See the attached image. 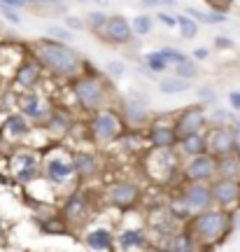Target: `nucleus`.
Returning <instances> with one entry per match:
<instances>
[{"instance_id":"nucleus-1","label":"nucleus","mask_w":240,"mask_h":252,"mask_svg":"<svg viewBox=\"0 0 240 252\" xmlns=\"http://www.w3.org/2000/svg\"><path fill=\"white\" fill-rule=\"evenodd\" d=\"M33 56L40 63V68L49 70L56 77H80L82 72V59L70 47L61 45V42H54L49 37L45 40H37L33 42Z\"/></svg>"},{"instance_id":"nucleus-2","label":"nucleus","mask_w":240,"mask_h":252,"mask_svg":"<svg viewBox=\"0 0 240 252\" xmlns=\"http://www.w3.org/2000/svg\"><path fill=\"white\" fill-rule=\"evenodd\" d=\"M191 231L201 243H217L229 231V215L224 210H205L198 213L191 222Z\"/></svg>"},{"instance_id":"nucleus-3","label":"nucleus","mask_w":240,"mask_h":252,"mask_svg":"<svg viewBox=\"0 0 240 252\" xmlns=\"http://www.w3.org/2000/svg\"><path fill=\"white\" fill-rule=\"evenodd\" d=\"M72 91H75V98L80 103L84 110L89 112H100L103 103L107 98V91H105V84L98 75H80L77 80L72 82Z\"/></svg>"},{"instance_id":"nucleus-4","label":"nucleus","mask_w":240,"mask_h":252,"mask_svg":"<svg viewBox=\"0 0 240 252\" xmlns=\"http://www.w3.org/2000/svg\"><path fill=\"white\" fill-rule=\"evenodd\" d=\"M17 108L19 115L26 117L28 122H47L52 117V108L47 98L40 91H19L17 94Z\"/></svg>"},{"instance_id":"nucleus-5","label":"nucleus","mask_w":240,"mask_h":252,"mask_svg":"<svg viewBox=\"0 0 240 252\" xmlns=\"http://www.w3.org/2000/svg\"><path fill=\"white\" fill-rule=\"evenodd\" d=\"M121 131H124L121 128V119L110 108L96 112L93 119H91V133H93L98 143H112L117 138H121Z\"/></svg>"},{"instance_id":"nucleus-6","label":"nucleus","mask_w":240,"mask_h":252,"mask_svg":"<svg viewBox=\"0 0 240 252\" xmlns=\"http://www.w3.org/2000/svg\"><path fill=\"white\" fill-rule=\"evenodd\" d=\"M42 168H45L47 180L54 182V185H61L68 178L75 175V168H72V154H68L65 150H54L52 154H47L45 161H42Z\"/></svg>"},{"instance_id":"nucleus-7","label":"nucleus","mask_w":240,"mask_h":252,"mask_svg":"<svg viewBox=\"0 0 240 252\" xmlns=\"http://www.w3.org/2000/svg\"><path fill=\"white\" fill-rule=\"evenodd\" d=\"M205 147H208V154L214 157V159L231 157V154H236V150H238L236 138H233V133L226 126H212V128L205 133Z\"/></svg>"},{"instance_id":"nucleus-8","label":"nucleus","mask_w":240,"mask_h":252,"mask_svg":"<svg viewBox=\"0 0 240 252\" xmlns=\"http://www.w3.org/2000/svg\"><path fill=\"white\" fill-rule=\"evenodd\" d=\"M9 171H12V178L19 185H30V182L37 178V171H40V161L33 152H26V150H17L9 159Z\"/></svg>"},{"instance_id":"nucleus-9","label":"nucleus","mask_w":240,"mask_h":252,"mask_svg":"<svg viewBox=\"0 0 240 252\" xmlns=\"http://www.w3.org/2000/svg\"><path fill=\"white\" fill-rule=\"evenodd\" d=\"M180 203L184 208V213H205V210H210L212 206V191L208 185H189L184 191H182V198H180Z\"/></svg>"},{"instance_id":"nucleus-10","label":"nucleus","mask_w":240,"mask_h":252,"mask_svg":"<svg viewBox=\"0 0 240 252\" xmlns=\"http://www.w3.org/2000/svg\"><path fill=\"white\" fill-rule=\"evenodd\" d=\"M205 124H208V115L203 108H187L182 110V115L175 122V135H178V140H182L189 135L203 133Z\"/></svg>"},{"instance_id":"nucleus-11","label":"nucleus","mask_w":240,"mask_h":252,"mask_svg":"<svg viewBox=\"0 0 240 252\" xmlns=\"http://www.w3.org/2000/svg\"><path fill=\"white\" fill-rule=\"evenodd\" d=\"M184 175L191 185H203V182L212 180L217 175V159L210 157V154H201V157H194L189 159L187 168H184Z\"/></svg>"},{"instance_id":"nucleus-12","label":"nucleus","mask_w":240,"mask_h":252,"mask_svg":"<svg viewBox=\"0 0 240 252\" xmlns=\"http://www.w3.org/2000/svg\"><path fill=\"white\" fill-rule=\"evenodd\" d=\"M30 133H33L30 122L26 117H21V115H9L0 126V138L12 145H21L26 138H30Z\"/></svg>"},{"instance_id":"nucleus-13","label":"nucleus","mask_w":240,"mask_h":252,"mask_svg":"<svg viewBox=\"0 0 240 252\" xmlns=\"http://www.w3.org/2000/svg\"><path fill=\"white\" fill-rule=\"evenodd\" d=\"M42 82V68L35 59H24L21 65L14 70V84L21 91H35L37 84Z\"/></svg>"},{"instance_id":"nucleus-14","label":"nucleus","mask_w":240,"mask_h":252,"mask_svg":"<svg viewBox=\"0 0 240 252\" xmlns=\"http://www.w3.org/2000/svg\"><path fill=\"white\" fill-rule=\"evenodd\" d=\"M212 201L222 208H233L240 203V182L238 180H217L212 182Z\"/></svg>"},{"instance_id":"nucleus-15","label":"nucleus","mask_w":240,"mask_h":252,"mask_svg":"<svg viewBox=\"0 0 240 252\" xmlns=\"http://www.w3.org/2000/svg\"><path fill=\"white\" fill-rule=\"evenodd\" d=\"M107 198L110 203L117 208H131L140 198V189L135 182H128V180H121V182H115L110 191H107Z\"/></svg>"},{"instance_id":"nucleus-16","label":"nucleus","mask_w":240,"mask_h":252,"mask_svg":"<svg viewBox=\"0 0 240 252\" xmlns=\"http://www.w3.org/2000/svg\"><path fill=\"white\" fill-rule=\"evenodd\" d=\"M150 143L154 150H170L178 145V135H175V124H163V122H154L150 126Z\"/></svg>"},{"instance_id":"nucleus-17","label":"nucleus","mask_w":240,"mask_h":252,"mask_svg":"<svg viewBox=\"0 0 240 252\" xmlns=\"http://www.w3.org/2000/svg\"><path fill=\"white\" fill-rule=\"evenodd\" d=\"M103 33H105V37L110 40V42H115V45H124V42H128V40L133 37L131 24H128L124 17H119V14H115V17L107 19Z\"/></svg>"},{"instance_id":"nucleus-18","label":"nucleus","mask_w":240,"mask_h":252,"mask_svg":"<svg viewBox=\"0 0 240 252\" xmlns=\"http://www.w3.org/2000/svg\"><path fill=\"white\" fill-rule=\"evenodd\" d=\"M89 213V198L84 194H70L63 203V220L70 224V222H80L84 220V215Z\"/></svg>"},{"instance_id":"nucleus-19","label":"nucleus","mask_w":240,"mask_h":252,"mask_svg":"<svg viewBox=\"0 0 240 252\" xmlns=\"http://www.w3.org/2000/svg\"><path fill=\"white\" fill-rule=\"evenodd\" d=\"M115 241H117V245H119L124 252L143 250V248H147V236H145L143 229H124V231L117 236Z\"/></svg>"},{"instance_id":"nucleus-20","label":"nucleus","mask_w":240,"mask_h":252,"mask_svg":"<svg viewBox=\"0 0 240 252\" xmlns=\"http://www.w3.org/2000/svg\"><path fill=\"white\" fill-rule=\"evenodd\" d=\"M72 168H75L77 178H93L98 173V161L89 152H75L72 154Z\"/></svg>"},{"instance_id":"nucleus-21","label":"nucleus","mask_w":240,"mask_h":252,"mask_svg":"<svg viewBox=\"0 0 240 252\" xmlns=\"http://www.w3.org/2000/svg\"><path fill=\"white\" fill-rule=\"evenodd\" d=\"M84 243L93 252H107L112 248V243H115V236L107 229H91L89 234L84 236Z\"/></svg>"},{"instance_id":"nucleus-22","label":"nucleus","mask_w":240,"mask_h":252,"mask_svg":"<svg viewBox=\"0 0 240 252\" xmlns=\"http://www.w3.org/2000/svg\"><path fill=\"white\" fill-rule=\"evenodd\" d=\"M180 145V152L187 154V157H201V154H208V147H205V133H196L189 135V138H182L178 140Z\"/></svg>"},{"instance_id":"nucleus-23","label":"nucleus","mask_w":240,"mask_h":252,"mask_svg":"<svg viewBox=\"0 0 240 252\" xmlns=\"http://www.w3.org/2000/svg\"><path fill=\"white\" fill-rule=\"evenodd\" d=\"M217 173H219V180H238L240 161L236 159V154L219 159V161H217Z\"/></svg>"},{"instance_id":"nucleus-24","label":"nucleus","mask_w":240,"mask_h":252,"mask_svg":"<svg viewBox=\"0 0 240 252\" xmlns=\"http://www.w3.org/2000/svg\"><path fill=\"white\" fill-rule=\"evenodd\" d=\"M47 131L52 135H63L70 131V117L63 112H52V117L47 119Z\"/></svg>"},{"instance_id":"nucleus-25","label":"nucleus","mask_w":240,"mask_h":252,"mask_svg":"<svg viewBox=\"0 0 240 252\" xmlns=\"http://www.w3.org/2000/svg\"><path fill=\"white\" fill-rule=\"evenodd\" d=\"M124 119H126V126H131V128H140V126H145V122H147V110L126 105L124 108Z\"/></svg>"},{"instance_id":"nucleus-26","label":"nucleus","mask_w":240,"mask_h":252,"mask_svg":"<svg viewBox=\"0 0 240 252\" xmlns=\"http://www.w3.org/2000/svg\"><path fill=\"white\" fill-rule=\"evenodd\" d=\"M189 14H191V21H196V24H224L226 21V17H224L222 12H198V9L189 7L187 9Z\"/></svg>"},{"instance_id":"nucleus-27","label":"nucleus","mask_w":240,"mask_h":252,"mask_svg":"<svg viewBox=\"0 0 240 252\" xmlns=\"http://www.w3.org/2000/svg\"><path fill=\"white\" fill-rule=\"evenodd\" d=\"M189 87H191V82H184V80H180V77H163L159 82V89L163 94H182Z\"/></svg>"},{"instance_id":"nucleus-28","label":"nucleus","mask_w":240,"mask_h":252,"mask_svg":"<svg viewBox=\"0 0 240 252\" xmlns=\"http://www.w3.org/2000/svg\"><path fill=\"white\" fill-rule=\"evenodd\" d=\"M175 21H178V28H180V33H182V37L194 40V37L198 35V24H196V21H191L189 17H182V14H180Z\"/></svg>"},{"instance_id":"nucleus-29","label":"nucleus","mask_w":240,"mask_h":252,"mask_svg":"<svg viewBox=\"0 0 240 252\" xmlns=\"http://www.w3.org/2000/svg\"><path fill=\"white\" fill-rule=\"evenodd\" d=\"M175 72H178V77L180 80H184V82H191L198 75V65H196L191 59H187V61H182L180 65H175Z\"/></svg>"},{"instance_id":"nucleus-30","label":"nucleus","mask_w":240,"mask_h":252,"mask_svg":"<svg viewBox=\"0 0 240 252\" xmlns=\"http://www.w3.org/2000/svg\"><path fill=\"white\" fill-rule=\"evenodd\" d=\"M159 54L168 65L170 63H173V65H180L182 61H187V56L182 54L180 49H175V47H163V49H159Z\"/></svg>"},{"instance_id":"nucleus-31","label":"nucleus","mask_w":240,"mask_h":252,"mask_svg":"<svg viewBox=\"0 0 240 252\" xmlns=\"http://www.w3.org/2000/svg\"><path fill=\"white\" fill-rule=\"evenodd\" d=\"M47 35H49V40H54V42H72V33L68 31V28H63V26H49L47 28Z\"/></svg>"},{"instance_id":"nucleus-32","label":"nucleus","mask_w":240,"mask_h":252,"mask_svg":"<svg viewBox=\"0 0 240 252\" xmlns=\"http://www.w3.org/2000/svg\"><path fill=\"white\" fill-rule=\"evenodd\" d=\"M145 65H147L151 72H163L166 68H168V63L161 59L159 52H150V54H145Z\"/></svg>"},{"instance_id":"nucleus-33","label":"nucleus","mask_w":240,"mask_h":252,"mask_svg":"<svg viewBox=\"0 0 240 252\" xmlns=\"http://www.w3.org/2000/svg\"><path fill=\"white\" fill-rule=\"evenodd\" d=\"M131 31H133L135 35H147V33L151 31V17H147V14L135 17L133 24H131Z\"/></svg>"},{"instance_id":"nucleus-34","label":"nucleus","mask_w":240,"mask_h":252,"mask_svg":"<svg viewBox=\"0 0 240 252\" xmlns=\"http://www.w3.org/2000/svg\"><path fill=\"white\" fill-rule=\"evenodd\" d=\"M87 24H89L93 31H103L107 24V14H103V12H91L89 17H87Z\"/></svg>"},{"instance_id":"nucleus-35","label":"nucleus","mask_w":240,"mask_h":252,"mask_svg":"<svg viewBox=\"0 0 240 252\" xmlns=\"http://www.w3.org/2000/svg\"><path fill=\"white\" fill-rule=\"evenodd\" d=\"M105 72L112 77V80H119L121 75L126 72V65L121 61H107V65H105Z\"/></svg>"},{"instance_id":"nucleus-36","label":"nucleus","mask_w":240,"mask_h":252,"mask_svg":"<svg viewBox=\"0 0 240 252\" xmlns=\"http://www.w3.org/2000/svg\"><path fill=\"white\" fill-rule=\"evenodd\" d=\"M210 122H214V124L217 126H226V122H229V112H226V110H212V115H210Z\"/></svg>"},{"instance_id":"nucleus-37","label":"nucleus","mask_w":240,"mask_h":252,"mask_svg":"<svg viewBox=\"0 0 240 252\" xmlns=\"http://www.w3.org/2000/svg\"><path fill=\"white\" fill-rule=\"evenodd\" d=\"M229 105H231V110L240 112V91H231L229 94Z\"/></svg>"},{"instance_id":"nucleus-38","label":"nucleus","mask_w":240,"mask_h":252,"mask_svg":"<svg viewBox=\"0 0 240 252\" xmlns=\"http://www.w3.org/2000/svg\"><path fill=\"white\" fill-rule=\"evenodd\" d=\"M159 21L163 24V26H168V28L178 26V21H175V17H173V14H166V12H161V14H159Z\"/></svg>"},{"instance_id":"nucleus-39","label":"nucleus","mask_w":240,"mask_h":252,"mask_svg":"<svg viewBox=\"0 0 240 252\" xmlns=\"http://www.w3.org/2000/svg\"><path fill=\"white\" fill-rule=\"evenodd\" d=\"M214 45L219 49H233V40H229V37H214Z\"/></svg>"},{"instance_id":"nucleus-40","label":"nucleus","mask_w":240,"mask_h":252,"mask_svg":"<svg viewBox=\"0 0 240 252\" xmlns=\"http://www.w3.org/2000/svg\"><path fill=\"white\" fill-rule=\"evenodd\" d=\"M208 56H210V52H208L205 47H196V49H194V59H196V61H205Z\"/></svg>"},{"instance_id":"nucleus-41","label":"nucleus","mask_w":240,"mask_h":252,"mask_svg":"<svg viewBox=\"0 0 240 252\" xmlns=\"http://www.w3.org/2000/svg\"><path fill=\"white\" fill-rule=\"evenodd\" d=\"M198 98L201 100H212L214 98V94L210 87H203V89H198Z\"/></svg>"},{"instance_id":"nucleus-42","label":"nucleus","mask_w":240,"mask_h":252,"mask_svg":"<svg viewBox=\"0 0 240 252\" xmlns=\"http://www.w3.org/2000/svg\"><path fill=\"white\" fill-rule=\"evenodd\" d=\"M231 133H233V138H236V145L240 147V117L233 122V131H231Z\"/></svg>"},{"instance_id":"nucleus-43","label":"nucleus","mask_w":240,"mask_h":252,"mask_svg":"<svg viewBox=\"0 0 240 252\" xmlns=\"http://www.w3.org/2000/svg\"><path fill=\"white\" fill-rule=\"evenodd\" d=\"M65 26H70V28H82V21H77V19H72V17H65Z\"/></svg>"},{"instance_id":"nucleus-44","label":"nucleus","mask_w":240,"mask_h":252,"mask_svg":"<svg viewBox=\"0 0 240 252\" xmlns=\"http://www.w3.org/2000/svg\"><path fill=\"white\" fill-rule=\"evenodd\" d=\"M2 241H5V226H2V222H0V245H2Z\"/></svg>"}]
</instances>
